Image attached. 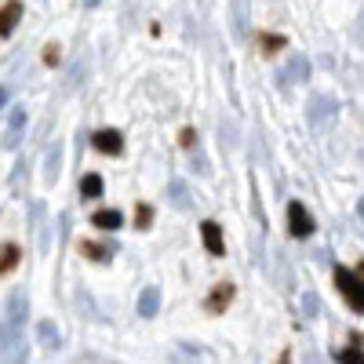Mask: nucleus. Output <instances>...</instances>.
I'll use <instances>...</instances> for the list:
<instances>
[{
	"label": "nucleus",
	"mask_w": 364,
	"mask_h": 364,
	"mask_svg": "<svg viewBox=\"0 0 364 364\" xmlns=\"http://www.w3.org/2000/svg\"><path fill=\"white\" fill-rule=\"evenodd\" d=\"M92 226H95V230H102V233H113V230H120V226H124V219H120V211H117V208H99L95 215H92Z\"/></svg>",
	"instance_id": "7"
},
{
	"label": "nucleus",
	"mask_w": 364,
	"mask_h": 364,
	"mask_svg": "<svg viewBox=\"0 0 364 364\" xmlns=\"http://www.w3.org/2000/svg\"><path fill=\"white\" fill-rule=\"evenodd\" d=\"M18 23H23V0H4L0 4V40L11 37Z\"/></svg>",
	"instance_id": "6"
},
{
	"label": "nucleus",
	"mask_w": 364,
	"mask_h": 364,
	"mask_svg": "<svg viewBox=\"0 0 364 364\" xmlns=\"http://www.w3.org/2000/svg\"><path fill=\"white\" fill-rule=\"evenodd\" d=\"M201 241H204V248H208L211 259H222V255H226V237H222V226H219L215 219L201 222Z\"/></svg>",
	"instance_id": "4"
},
{
	"label": "nucleus",
	"mask_w": 364,
	"mask_h": 364,
	"mask_svg": "<svg viewBox=\"0 0 364 364\" xmlns=\"http://www.w3.org/2000/svg\"><path fill=\"white\" fill-rule=\"evenodd\" d=\"M40 58H44V66H58V62H62V48H58V44H48Z\"/></svg>",
	"instance_id": "14"
},
{
	"label": "nucleus",
	"mask_w": 364,
	"mask_h": 364,
	"mask_svg": "<svg viewBox=\"0 0 364 364\" xmlns=\"http://www.w3.org/2000/svg\"><path fill=\"white\" fill-rule=\"evenodd\" d=\"M233 295H237V288H233L230 281H219L215 288H211V291L204 295V313H211V317L226 313V306L233 303Z\"/></svg>",
	"instance_id": "3"
},
{
	"label": "nucleus",
	"mask_w": 364,
	"mask_h": 364,
	"mask_svg": "<svg viewBox=\"0 0 364 364\" xmlns=\"http://www.w3.org/2000/svg\"><path fill=\"white\" fill-rule=\"evenodd\" d=\"M288 230H291V237H299V241L313 237L317 222H313V215L306 211V204H303V201H288Z\"/></svg>",
	"instance_id": "2"
},
{
	"label": "nucleus",
	"mask_w": 364,
	"mask_h": 364,
	"mask_svg": "<svg viewBox=\"0 0 364 364\" xmlns=\"http://www.w3.org/2000/svg\"><path fill=\"white\" fill-rule=\"evenodd\" d=\"M18 263H23V248H18V244H4V248H0V277H8Z\"/></svg>",
	"instance_id": "8"
},
{
	"label": "nucleus",
	"mask_w": 364,
	"mask_h": 364,
	"mask_svg": "<svg viewBox=\"0 0 364 364\" xmlns=\"http://www.w3.org/2000/svg\"><path fill=\"white\" fill-rule=\"evenodd\" d=\"M277 364H288V353H281V360H277Z\"/></svg>",
	"instance_id": "16"
},
{
	"label": "nucleus",
	"mask_w": 364,
	"mask_h": 364,
	"mask_svg": "<svg viewBox=\"0 0 364 364\" xmlns=\"http://www.w3.org/2000/svg\"><path fill=\"white\" fill-rule=\"evenodd\" d=\"M284 44H288L284 37H273V33H259V48H263V55H277V51H284Z\"/></svg>",
	"instance_id": "11"
},
{
	"label": "nucleus",
	"mask_w": 364,
	"mask_h": 364,
	"mask_svg": "<svg viewBox=\"0 0 364 364\" xmlns=\"http://www.w3.org/2000/svg\"><path fill=\"white\" fill-rule=\"evenodd\" d=\"M179 142H182L186 149H194V142H197V132H194V127H182V135H179Z\"/></svg>",
	"instance_id": "15"
},
{
	"label": "nucleus",
	"mask_w": 364,
	"mask_h": 364,
	"mask_svg": "<svg viewBox=\"0 0 364 364\" xmlns=\"http://www.w3.org/2000/svg\"><path fill=\"white\" fill-rule=\"evenodd\" d=\"M80 255H88L92 263H110L113 248L110 244H99V241H80Z\"/></svg>",
	"instance_id": "9"
},
{
	"label": "nucleus",
	"mask_w": 364,
	"mask_h": 364,
	"mask_svg": "<svg viewBox=\"0 0 364 364\" xmlns=\"http://www.w3.org/2000/svg\"><path fill=\"white\" fill-rule=\"evenodd\" d=\"M80 197H88V201L102 197V179L95 175V171H92V175H84V179H80Z\"/></svg>",
	"instance_id": "10"
},
{
	"label": "nucleus",
	"mask_w": 364,
	"mask_h": 364,
	"mask_svg": "<svg viewBox=\"0 0 364 364\" xmlns=\"http://www.w3.org/2000/svg\"><path fill=\"white\" fill-rule=\"evenodd\" d=\"M335 288L350 303L353 313H364V277L360 273H353L346 266H335Z\"/></svg>",
	"instance_id": "1"
},
{
	"label": "nucleus",
	"mask_w": 364,
	"mask_h": 364,
	"mask_svg": "<svg viewBox=\"0 0 364 364\" xmlns=\"http://www.w3.org/2000/svg\"><path fill=\"white\" fill-rule=\"evenodd\" d=\"M335 360L339 364H364V350L353 342V346H346V350H335Z\"/></svg>",
	"instance_id": "12"
},
{
	"label": "nucleus",
	"mask_w": 364,
	"mask_h": 364,
	"mask_svg": "<svg viewBox=\"0 0 364 364\" xmlns=\"http://www.w3.org/2000/svg\"><path fill=\"white\" fill-rule=\"evenodd\" d=\"M135 226H139V230L153 226V208H149V204H135Z\"/></svg>",
	"instance_id": "13"
},
{
	"label": "nucleus",
	"mask_w": 364,
	"mask_h": 364,
	"mask_svg": "<svg viewBox=\"0 0 364 364\" xmlns=\"http://www.w3.org/2000/svg\"><path fill=\"white\" fill-rule=\"evenodd\" d=\"M357 273H360V277H364V259H360V266H357Z\"/></svg>",
	"instance_id": "17"
},
{
	"label": "nucleus",
	"mask_w": 364,
	"mask_h": 364,
	"mask_svg": "<svg viewBox=\"0 0 364 364\" xmlns=\"http://www.w3.org/2000/svg\"><path fill=\"white\" fill-rule=\"evenodd\" d=\"M92 142H95L99 153H110V157H120V153H124V135L117 132V127H102V132L92 135Z\"/></svg>",
	"instance_id": "5"
}]
</instances>
